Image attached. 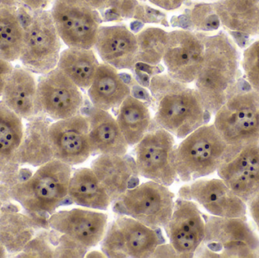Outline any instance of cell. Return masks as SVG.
Masks as SVG:
<instances>
[{
	"instance_id": "cell-1",
	"label": "cell",
	"mask_w": 259,
	"mask_h": 258,
	"mask_svg": "<svg viewBox=\"0 0 259 258\" xmlns=\"http://www.w3.org/2000/svg\"><path fill=\"white\" fill-rule=\"evenodd\" d=\"M203 40L205 54L195 89L212 115L243 84L240 80L241 59L237 43L225 32L203 33Z\"/></svg>"
},
{
	"instance_id": "cell-2",
	"label": "cell",
	"mask_w": 259,
	"mask_h": 258,
	"mask_svg": "<svg viewBox=\"0 0 259 258\" xmlns=\"http://www.w3.org/2000/svg\"><path fill=\"white\" fill-rule=\"evenodd\" d=\"M149 88L155 111L153 122L174 136L184 139L209 121L211 115L196 89L167 74L154 76Z\"/></svg>"
},
{
	"instance_id": "cell-3",
	"label": "cell",
	"mask_w": 259,
	"mask_h": 258,
	"mask_svg": "<svg viewBox=\"0 0 259 258\" xmlns=\"http://www.w3.org/2000/svg\"><path fill=\"white\" fill-rule=\"evenodd\" d=\"M71 175V166L54 159L28 178L9 186V195L42 229L50 230L49 218L56 209L73 204L68 195Z\"/></svg>"
},
{
	"instance_id": "cell-4",
	"label": "cell",
	"mask_w": 259,
	"mask_h": 258,
	"mask_svg": "<svg viewBox=\"0 0 259 258\" xmlns=\"http://www.w3.org/2000/svg\"><path fill=\"white\" fill-rule=\"evenodd\" d=\"M233 154L214 124L202 125L177 146L175 165L178 177L182 181L190 182L210 175Z\"/></svg>"
},
{
	"instance_id": "cell-5",
	"label": "cell",
	"mask_w": 259,
	"mask_h": 258,
	"mask_svg": "<svg viewBox=\"0 0 259 258\" xmlns=\"http://www.w3.org/2000/svg\"><path fill=\"white\" fill-rule=\"evenodd\" d=\"M214 126L233 152L259 143V93L246 82L214 114Z\"/></svg>"
},
{
	"instance_id": "cell-6",
	"label": "cell",
	"mask_w": 259,
	"mask_h": 258,
	"mask_svg": "<svg viewBox=\"0 0 259 258\" xmlns=\"http://www.w3.org/2000/svg\"><path fill=\"white\" fill-rule=\"evenodd\" d=\"M205 237L195 257L259 258V236L247 220L205 215Z\"/></svg>"
},
{
	"instance_id": "cell-7",
	"label": "cell",
	"mask_w": 259,
	"mask_h": 258,
	"mask_svg": "<svg viewBox=\"0 0 259 258\" xmlns=\"http://www.w3.org/2000/svg\"><path fill=\"white\" fill-rule=\"evenodd\" d=\"M24 26V42L19 60L33 74H47L57 68L62 39L49 10L29 12L18 9Z\"/></svg>"
},
{
	"instance_id": "cell-8",
	"label": "cell",
	"mask_w": 259,
	"mask_h": 258,
	"mask_svg": "<svg viewBox=\"0 0 259 258\" xmlns=\"http://www.w3.org/2000/svg\"><path fill=\"white\" fill-rule=\"evenodd\" d=\"M113 211L151 228H164L175 206V194L167 186L151 181L137 185L114 201Z\"/></svg>"
},
{
	"instance_id": "cell-9",
	"label": "cell",
	"mask_w": 259,
	"mask_h": 258,
	"mask_svg": "<svg viewBox=\"0 0 259 258\" xmlns=\"http://www.w3.org/2000/svg\"><path fill=\"white\" fill-rule=\"evenodd\" d=\"M161 228H151L126 215H119L108 227L102 251L108 257L147 258L165 242Z\"/></svg>"
},
{
	"instance_id": "cell-10",
	"label": "cell",
	"mask_w": 259,
	"mask_h": 258,
	"mask_svg": "<svg viewBox=\"0 0 259 258\" xmlns=\"http://www.w3.org/2000/svg\"><path fill=\"white\" fill-rule=\"evenodd\" d=\"M174 135L153 122L144 137L135 145V163L139 175L166 186L178 177L175 165Z\"/></svg>"
},
{
	"instance_id": "cell-11",
	"label": "cell",
	"mask_w": 259,
	"mask_h": 258,
	"mask_svg": "<svg viewBox=\"0 0 259 258\" xmlns=\"http://www.w3.org/2000/svg\"><path fill=\"white\" fill-rule=\"evenodd\" d=\"M50 12L56 30L67 46L94 48L103 22L97 9L83 0H53Z\"/></svg>"
},
{
	"instance_id": "cell-12",
	"label": "cell",
	"mask_w": 259,
	"mask_h": 258,
	"mask_svg": "<svg viewBox=\"0 0 259 258\" xmlns=\"http://www.w3.org/2000/svg\"><path fill=\"white\" fill-rule=\"evenodd\" d=\"M37 101L40 113L55 121L80 114L84 104L80 88L58 68L38 80Z\"/></svg>"
},
{
	"instance_id": "cell-13",
	"label": "cell",
	"mask_w": 259,
	"mask_h": 258,
	"mask_svg": "<svg viewBox=\"0 0 259 258\" xmlns=\"http://www.w3.org/2000/svg\"><path fill=\"white\" fill-rule=\"evenodd\" d=\"M205 54L203 33L187 30L167 32L163 62L176 81L193 83L202 68Z\"/></svg>"
},
{
	"instance_id": "cell-14",
	"label": "cell",
	"mask_w": 259,
	"mask_h": 258,
	"mask_svg": "<svg viewBox=\"0 0 259 258\" xmlns=\"http://www.w3.org/2000/svg\"><path fill=\"white\" fill-rule=\"evenodd\" d=\"M179 198L195 201L213 216L247 220V204L222 179H197L181 187Z\"/></svg>"
},
{
	"instance_id": "cell-15",
	"label": "cell",
	"mask_w": 259,
	"mask_h": 258,
	"mask_svg": "<svg viewBox=\"0 0 259 258\" xmlns=\"http://www.w3.org/2000/svg\"><path fill=\"white\" fill-rule=\"evenodd\" d=\"M164 229L178 257H193L205 237V214L195 201L179 198Z\"/></svg>"
},
{
	"instance_id": "cell-16",
	"label": "cell",
	"mask_w": 259,
	"mask_h": 258,
	"mask_svg": "<svg viewBox=\"0 0 259 258\" xmlns=\"http://www.w3.org/2000/svg\"><path fill=\"white\" fill-rule=\"evenodd\" d=\"M49 136L55 159L70 166L80 165L91 156L89 122L78 114L50 124Z\"/></svg>"
},
{
	"instance_id": "cell-17",
	"label": "cell",
	"mask_w": 259,
	"mask_h": 258,
	"mask_svg": "<svg viewBox=\"0 0 259 258\" xmlns=\"http://www.w3.org/2000/svg\"><path fill=\"white\" fill-rule=\"evenodd\" d=\"M109 217L97 211L74 209L55 212L49 218L50 229L68 236L87 249L103 241Z\"/></svg>"
},
{
	"instance_id": "cell-18",
	"label": "cell",
	"mask_w": 259,
	"mask_h": 258,
	"mask_svg": "<svg viewBox=\"0 0 259 258\" xmlns=\"http://www.w3.org/2000/svg\"><path fill=\"white\" fill-rule=\"evenodd\" d=\"M220 178L246 204L259 193V143L243 147L218 169Z\"/></svg>"
},
{
	"instance_id": "cell-19",
	"label": "cell",
	"mask_w": 259,
	"mask_h": 258,
	"mask_svg": "<svg viewBox=\"0 0 259 258\" xmlns=\"http://www.w3.org/2000/svg\"><path fill=\"white\" fill-rule=\"evenodd\" d=\"M94 48L105 64L115 69L131 70L137 65V38L126 26H100Z\"/></svg>"
},
{
	"instance_id": "cell-20",
	"label": "cell",
	"mask_w": 259,
	"mask_h": 258,
	"mask_svg": "<svg viewBox=\"0 0 259 258\" xmlns=\"http://www.w3.org/2000/svg\"><path fill=\"white\" fill-rule=\"evenodd\" d=\"M22 120L0 101V183L9 186L21 177L18 157L24 136Z\"/></svg>"
},
{
	"instance_id": "cell-21",
	"label": "cell",
	"mask_w": 259,
	"mask_h": 258,
	"mask_svg": "<svg viewBox=\"0 0 259 258\" xmlns=\"http://www.w3.org/2000/svg\"><path fill=\"white\" fill-rule=\"evenodd\" d=\"M91 169L110 197L112 202L123 193L139 185V174L135 160L131 156L99 154Z\"/></svg>"
},
{
	"instance_id": "cell-22",
	"label": "cell",
	"mask_w": 259,
	"mask_h": 258,
	"mask_svg": "<svg viewBox=\"0 0 259 258\" xmlns=\"http://www.w3.org/2000/svg\"><path fill=\"white\" fill-rule=\"evenodd\" d=\"M1 96L5 105L22 119L31 121L42 115L38 106L37 81L33 73L24 67H14Z\"/></svg>"
},
{
	"instance_id": "cell-23",
	"label": "cell",
	"mask_w": 259,
	"mask_h": 258,
	"mask_svg": "<svg viewBox=\"0 0 259 258\" xmlns=\"http://www.w3.org/2000/svg\"><path fill=\"white\" fill-rule=\"evenodd\" d=\"M89 122L91 156L113 154L125 156L128 144L120 130L116 119L109 111L91 107L86 114Z\"/></svg>"
},
{
	"instance_id": "cell-24",
	"label": "cell",
	"mask_w": 259,
	"mask_h": 258,
	"mask_svg": "<svg viewBox=\"0 0 259 258\" xmlns=\"http://www.w3.org/2000/svg\"><path fill=\"white\" fill-rule=\"evenodd\" d=\"M212 6L221 24L232 36H259V0H216Z\"/></svg>"
},
{
	"instance_id": "cell-25",
	"label": "cell",
	"mask_w": 259,
	"mask_h": 258,
	"mask_svg": "<svg viewBox=\"0 0 259 258\" xmlns=\"http://www.w3.org/2000/svg\"><path fill=\"white\" fill-rule=\"evenodd\" d=\"M42 227L27 214L19 212L10 201L0 213V242L9 254L22 252Z\"/></svg>"
},
{
	"instance_id": "cell-26",
	"label": "cell",
	"mask_w": 259,
	"mask_h": 258,
	"mask_svg": "<svg viewBox=\"0 0 259 258\" xmlns=\"http://www.w3.org/2000/svg\"><path fill=\"white\" fill-rule=\"evenodd\" d=\"M50 118L39 115L29 121L24 127L22 142L18 150L20 166L40 167L54 159L49 136Z\"/></svg>"
},
{
	"instance_id": "cell-27",
	"label": "cell",
	"mask_w": 259,
	"mask_h": 258,
	"mask_svg": "<svg viewBox=\"0 0 259 258\" xmlns=\"http://www.w3.org/2000/svg\"><path fill=\"white\" fill-rule=\"evenodd\" d=\"M130 95L131 87L121 78L117 69L107 64H100L88 89L93 106L105 111L118 109Z\"/></svg>"
},
{
	"instance_id": "cell-28",
	"label": "cell",
	"mask_w": 259,
	"mask_h": 258,
	"mask_svg": "<svg viewBox=\"0 0 259 258\" xmlns=\"http://www.w3.org/2000/svg\"><path fill=\"white\" fill-rule=\"evenodd\" d=\"M68 195L73 204L95 210H107L112 203L91 168H79L72 173Z\"/></svg>"
},
{
	"instance_id": "cell-29",
	"label": "cell",
	"mask_w": 259,
	"mask_h": 258,
	"mask_svg": "<svg viewBox=\"0 0 259 258\" xmlns=\"http://www.w3.org/2000/svg\"><path fill=\"white\" fill-rule=\"evenodd\" d=\"M116 121L129 146L137 145L144 137L152 123L147 105L132 95L118 107Z\"/></svg>"
},
{
	"instance_id": "cell-30",
	"label": "cell",
	"mask_w": 259,
	"mask_h": 258,
	"mask_svg": "<svg viewBox=\"0 0 259 258\" xmlns=\"http://www.w3.org/2000/svg\"><path fill=\"white\" fill-rule=\"evenodd\" d=\"M100 65L93 48L68 47L61 53L57 68L80 89H88Z\"/></svg>"
},
{
	"instance_id": "cell-31",
	"label": "cell",
	"mask_w": 259,
	"mask_h": 258,
	"mask_svg": "<svg viewBox=\"0 0 259 258\" xmlns=\"http://www.w3.org/2000/svg\"><path fill=\"white\" fill-rule=\"evenodd\" d=\"M24 29L18 9L0 3V57L7 62L19 60Z\"/></svg>"
},
{
	"instance_id": "cell-32",
	"label": "cell",
	"mask_w": 259,
	"mask_h": 258,
	"mask_svg": "<svg viewBox=\"0 0 259 258\" xmlns=\"http://www.w3.org/2000/svg\"><path fill=\"white\" fill-rule=\"evenodd\" d=\"M137 62L155 65L161 63L165 51L167 32L158 27H147L136 35Z\"/></svg>"
},
{
	"instance_id": "cell-33",
	"label": "cell",
	"mask_w": 259,
	"mask_h": 258,
	"mask_svg": "<svg viewBox=\"0 0 259 258\" xmlns=\"http://www.w3.org/2000/svg\"><path fill=\"white\" fill-rule=\"evenodd\" d=\"M59 233L50 229H42L26 245L17 257H54Z\"/></svg>"
},
{
	"instance_id": "cell-34",
	"label": "cell",
	"mask_w": 259,
	"mask_h": 258,
	"mask_svg": "<svg viewBox=\"0 0 259 258\" xmlns=\"http://www.w3.org/2000/svg\"><path fill=\"white\" fill-rule=\"evenodd\" d=\"M187 21L197 31H212L221 26L220 20L214 12L212 3L196 5L187 15Z\"/></svg>"
},
{
	"instance_id": "cell-35",
	"label": "cell",
	"mask_w": 259,
	"mask_h": 258,
	"mask_svg": "<svg viewBox=\"0 0 259 258\" xmlns=\"http://www.w3.org/2000/svg\"><path fill=\"white\" fill-rule=\"evenodd\" d=\"M242 68L248 84L259 93V39L245 48L241 60Z\"/></svg>"
},
{
	"instance_id": "cell-36",
	"label": "cell",
	"mask_w": 259,
	"mask_h": 258,
	"mask_svg": "<svg viewBox=\"0 0 259 258\" xmlns=\"http://www.w3.org/2000/svg\"><path fill=\"white\" fill-rule=\"evenodd\" d=\"M88 251L87 248L75 241L59 233L57 243L55 248L54 257H84Z\"/></svg>"
},
{
	"instance_id": "cell-37",
	"label": "cell",
	"mask_w": 259,
	"mask_h": 258,
	"mask_svg": "<svg viewBox=\"0 0 259 258\" xmlns=\"http://www.w3.org/2000/svg\"><path fill=\"white\" fill-rule=\"evenodd\" d=\"M139 3L137 0H113L106 9V21H121L123 18H134Z\"/></svg>"
},
{
	"instance_id": "cell-38",
	"label": "cell",
	"mask_w": 259,
	"mask_h": 258,
	"mask_svg": "<svg viewBox=\"0 0 259 258\" xmlns=\"http://www.w3.org/2000/svg\"><path fill=\"white\" fill-rule=\"evenodd\" d=\"M134 18L143 23H156L163 24L165 27L168 26L164 13L146 5L139 4L137 6Z\"/></svg>"
},
{
	"instance_id": "cell-39",
	"label": "cell",
	"mask_w": 259,
	"mask_h": 258,
	"mask_svg": "<svg viewBox=\"0 0 259 258\" xmlns=\"http://www.w3.org/2000/svg\"><path fill=\"white\" fill-rule=\"evenodd\" d=\"M52 2L53 0H0L1 4L33 12L47 10Z\"/></svg>"
},
{
	"instance_id": "cell-40",
	"label": "cell",
	"mask_w": 259,
	"mask_h": 258,
	"mask_svg": "<svg viewBox=\"0 0 259 258\" xmlns=\"http://www.w3.org/2000/svg\"><path fill=\"white\" fill-rule=\"evenodd\" d=\"M14 67L12 62H7L0 57V96L3 93V88L6 80L13 71Z\"/></svg>"
},
{
	"instance_id": "cell-41",
	"label": "cell",
	"mask_w": 259,
	"mask_h": 258,
	"mask_svg": "<svg viewBox=\"0 0 259 258\" xmlns=\"http://www.w3.org/2000/svg\"><path fill=\"white\" fill-rule=\"evenodd\" d=\"M149 1L161 9L171 11L181 7L186 0H149Z\"/></svg>"
},
{
	"instance_id": "cell-42",
	"label": "cell",
	"mask_w": 259,
	"mask_h": 258,
	"mask_svg": "<svg viewBox=\"0 0 259 258\" xmlns=\"http://www.w3.org/2000/svg\"><path fill=\"white\" fill-rule=\"evenodd\" d=\"M178 257V254H177L176 251L174 249L170 244H169V245H165V244L160 245L155 249V252L153 253L151 257Z\"/></svg>"
},
{
	"instance_id": "cell-43",
	"label": "cell",
	"mask_w": 259,
	"mask_h": 258,
	"mask_svg": "<svg viewBox=\"0 0 259 258\" xmlns=\"http://www.w3.org/2000/svg\"><path fill=\"white\" fill-rule=\"evenodd\" d=\"M249 213L259 231V193L247 204Z\"/></svg>"
},
{
	"instance_id": "cell-44",
	"label": "cell",
	"mask_w": 259,
	"mask_h": 258,
	"mask_svg": "<svg viewBox=\"0 0 259 258\" xmlns=\"http://www.w3.org/2000/svg\"><path fill=\"white\" fill-rule=\"evenodd\" d=\"M11 197L9 195V186L5 183H0V213L3 206L6 203L11 201Z\"/></svg>"
},
{
	"instance_id": "cell-45",
	"label": "cell",
	"mask_w": 259,
	"mask_h": 258,
	"mask_svg": "<svg viewBox=\"0 0 259 258\" xmlns=\"http://www.w3.org/2000/svg\"><path fill=\"white\" fill-rule=\"evenodd\" d=\"M97 11H104L110 6L113 0H83Z\"/></svg>"
},
{
	"instance_id": "cell-46",
	"label": "cell",
	"mask_w": 259,
	"mask_h": 258,
	"mask_svg": "<svg viewBox=\"0 0 259 258\" xmlns=\"http://www.w3.org/2000/svg\"><path fill=\"white\" fill-rule=\"evenodd\" d=\"M87 257H106L107 256L104 253L100 252V251H94L92 252L88 253L86 255Z\"/></svg>"
},
{
	"instance_id": "cell-47",
	"label": "cell",
	"mask_w": 259,
	"mask_h": 258,
	"mask_svg": "<svg viewBox=\"0 0 259 258\" xmlns=\"http://www.w3.org/2000/svg\"><path fill=\"white\" fill-rule=\"evenodd\" d=\"M8 252L6 248L3 246V244L0 242V257H7Z\"/></svg>"
}]
</instances>
